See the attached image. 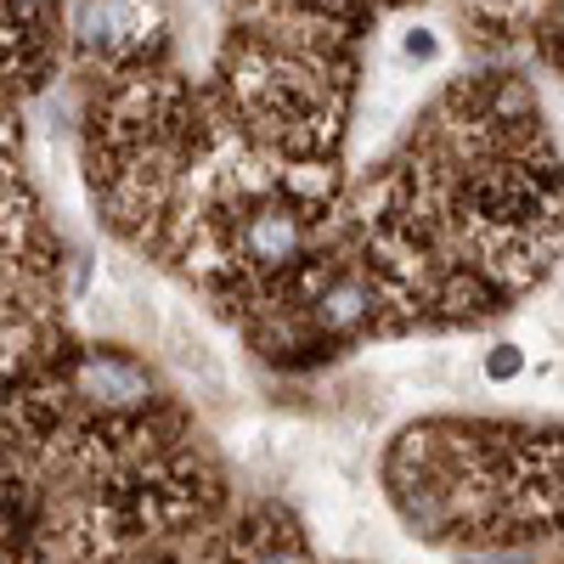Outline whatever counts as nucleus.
<instances>
[{
  "label": "nucleus",
  "instance_id": "obj_2",
  "mask_svg": "<svg viewBox=\"0 0 564 564\" xmlns=\"http://www.w3.org/2000/svg\"><path fill=\"white\" fill-rule=\"evenodd\" d=\"M153 23V7L148 0H97V7L85 12L79 34L90 45H119V40H135V34H148Z\"/></svg>",
  "mask_w": 564,
  "mask_h": 564
},
{
  "label": "nucleus",
  "instance_id": "obj_1",
  "mask_svg": "<svg viewBox=\"0 0 564 564\" xmlns=\"http://www.w3.org/2000/svg\"><path fill=\"white\" fill-rule=\"evenodd\" d=\"M164 339H170V356H175V367L186 372V379L204 384L209 395H226V361H220V350L198 334V327H186L181 316H170Z\"/></svg>",
  "mask_w": 564,
  "mask_h": 564
},
{
  "label": "nucleus",
  "instance_id": "obj_6",
  "mask_svg": "<svg viewBox=\"0 0 564 564\" xmlns=\"http://www.w3.org/2000/svg\"><path fill=\"white\" fill-rule=\"evenodd\" d=\"M508 372H520V350H513V345H502L491 356V379H508Z\"/></svg>",
  "mask_w": 564,
  "mask_h": 564
},
{
  "label": "nucleus",
  "instance_id": "obj_5",
  "mask_svg": "<svg viewBox=\"0 0 564 564\" xmlns=\"http://www.w3.org/2000/svg\"><path fill=\"white\" fill-rule=\"evenodd\" d=\"M406 57H412V63H435V57H441V40H435L430 29H406Z\"/></svg>",
  "mask_w": 564,
  "mask_h": 564
},
{
  "label": "nucleus",
  "instance_id": "obj_4",
  "mask_svg": "<svg viewBox=\"0 0 564 564\" xmlns=\"http://www.w3.org/2000/svg\"><path fill=\"white\" fill-rule=\"evenodd\" d=\"M85 384L90 390H119L113 401H130V395H141V372L124 367V361H90L85 367Z\"/></svg>",
  "mask_w": 564,
  "mask_h": 564
},
{
  "label": "nucleus",
  "instance_id": "obj_3",
  "mask_svg": "<svg viewBox=\"0 0 564 564\" xmlns=\"http://www.w3.org/2000/svg\"><path fill=\"white\" fill-rule=\"evenodd\" d=\"M243 249H249V260L254 265H276V260H289L294 249H300V220L294 215H254L249 220V231H243Z\"/></svg>",
  "mask_w": 564,
  "mask_h": 564
}]
</instances>
